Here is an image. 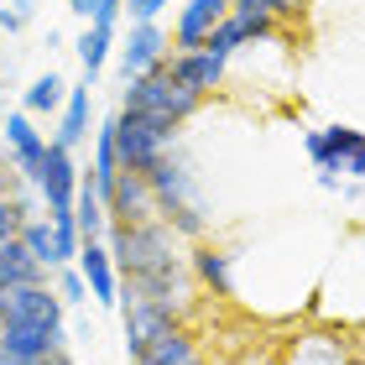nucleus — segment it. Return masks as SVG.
Wrapping results in <instances>:
<instances>
[{
    "instance_id": "obj_1",
    "label": "nucleus",
    "mask_w": 365,
    "mask_h": 365,
    "mask_svg": "<svg viewBox=\"0 0 365 365\" xmlns=\"http://www.w3.org/2000/svg\"><path fill=\"white\" fill-rule=\"evenodd\" d=\"M146 182H152V193H157L162 225H168L178 240H188V245L209 240V204H204V193H198L193 162L182 157V146H173V152L146 173Z\"/></svg>"
},
{
    "instance_id": "obj_2",
    "label": "nucleus",
    "mask_w": 365,
    "mask_h": 365,
    "mask_svg": "<svg viewBox=\"0 0 365 365\" xmlns=\"http://www.w3.org/2000/svg\"><path fill=\"white\" fill-rule=\"evenodd\" d=\"M120 110H125V115H146V120H162V125H178V130H182L198 110H204V99H198L193 89L173 84L168 63H162L157 73L130 78V84L120 89Z\"/></svg>"
},
{
    "instance_id": "obj_3",
    "label": "nucleus",
    "mask_w": 365,
    "mask_h": 365,
    "mask_svg": "<svg viewBox=\"0 0 365 365\" xmlns=\"http://www.w3.org/2000/svg\"><path fill=\"white\" fill-rule=\"evenodd\" d=\"M303 152L319 173H339L350 182H365V130L355 125H324L303 136Z\"/></svg>"
},
{
    "instance_id": "obj_4",
    "label": "nucleus",
    "mask_w": 365,
    "mask_h": 365,
    "mask_svg": "<svg viewBox=\"0 0 365 365\" xmlns=\"http://www.w3.org/2000/svg\"><path fill=\"white\" fill-rule=\"evenodd\" d=\"M115 120H120V168L125 173H152L178 146V125L146 120V115H125V110H115Z\"/></svg>"
},
{
    "instance_id": "obj_5",
    "label": "nucleus",
    "mask_w": 365,
    "mask_h": 365,
    "mask_svg": "<svg viewBox=\"0 0 365 365\" xmlns=\"http://www.w3.org/2000/svg\"><path fill=\"white\" fill-rule=\"evenodd\" d=\"M168 58H173V37L157 21H146V26H130L125 42L115 47V73H120V84H130V78L157 73Z\"/></svg>"
},
{
    "instance_id": "obj_6",
    "label": "nucleus",
    "mask_w": 365,
    "mask_h": 365,
    "mask_svg": "<svg viewBox=\"0 0 365 365\" xmlns=\"http://www.w3.org/2000/svg\"><path fill=\"white\" fill-rule=\"evenodd\" d=\"M31 188L42 193V204H47V214H63V209H73L78 204V188H84V168L73 162V152L68 146H47V157H42V168H37V178H31Z\"/></svg>"
},
{
    "instance_id": "obj_7",
    "label": "nucleus",
    "mask_w": 365,
    "mask_h": 365,
    "mask_svg": "<svg viewBox=\"0 0 365 365\" xmlns=\"http://www.w3.org/2000/svg\"><path fill=\"white\" fill-rule=\"evenodd\" d=\"M6 324H68V303L58 297L53 282L37 287H6L0 292V329Z\"/></svg>"
},
{
    "instance_id": "obj_8",
    "label": "nucleus",
    "mask_w": 365,
    "mask_h": 365,
    "mask_svg": "<svg viewBox=\"0 0 365 365\" xmlns=\"http://www.w3.org/2000/svg\"><path fill=\"white\" fill-rule=\"evenodd\" d=\"M0 146H6L11 173L21 178V182H31L53 141H47V130H37V120H31L26 110H11V115H6V125H0Z\"/></svg>"
},
{
    "instance_id": "obj_9",
    "label": "nucleus",
    "mask_w": 365,
    "mask_h": 365,
    "mask_svg": "<svg viewBox=\"0 0 365 365\" xmlns=\"http://www.w3.org/2000/svg\"><path fill=\"white\" fill-rule=\"evenodd\" d=\"M120 324H125V355L130 360L146 355L162 334H168V329H178V319H173L168 308L146 303V297H136V292H120Z\"/></svg>"
},
{
    "instance_id": "obj_10",
    "label": "nucleus",
    "mask_w": 365,
    "mask_h": 365,
    "mask_svg": "<svg viewBox=\"0 0 365 365\" xmlns=\"http://www.w3.org/2000/svg\"><path fill=\"white\" fill-rule=\"evenodd\" d=\"M282 37V21H272V16H256V11H230L225 21H220V31L209 37V53L214 58H235V53H245V47H256V42H277Z\"/></svg>"
},
{
    "instance_id": "obj_11",
    "label": "nucleus",
    "mask_w": 365,
    "mask_h": 365,
    "mask_svg": "<svg viewBox=\"0 0 365 365\" xmlns=\"http://www.w3.org/2000/svg\"><path fill=\"white\" fill-rule=\"evenodd\" d=\"M230 6H235V0H182L178 26H173V53H198V47H209V37L220 31Z\"/></svg>"
},
{
    "instance_id": "obj_12",
    "label": "nucleus",
    "mask_w": 365,
    "mask_h": 365,
    "mask_svg": "<svg viewBox=\"0 0 365 365\" xmlns=\"http://www.w3.org/2000/svg\"><path fill=\"white\" fill-rule=\"evenodd\" d=\"M110 225H157V193L152 182H146V173H120L110 188Z\"/></svg>"
},
{
    "instance_id": "obj_13",
    "label": "nucleus",
    "mask_w": 365,
    "mask_h": 365,
    "mask_svg": "<svg viewBox=\"0 0 365 365\" xmlns=\"http://www.w3.org/2000/svg\"><path fill=\"white\" fill-rule=\"evenodd\" d=\"M0 350L47 365L53 355L68 350V324H6L0 329Z\"/></svg>"
},
{
    "instance_id": "obj_14",
    "label": "nucleus",
    "mask_w": 365,
    "mask_h": 365,
    "mask_svg": "<svg viewBox=\"0 0 365 365\" xmlns=\"http://www.w3.org/2000/svg\"><path fill=\"white\" fill-rule=\"evenodd\" d=\"M73 267L84 272L89 297H94L99 308H120V267H115V256H110V245H105V240H89L84 251H78Z\"/></svg>"
},
{
    "instance_id": "obj_15",
    "label": "nucleus",
    "mask_w": 365,
    "mask_h": 365,
    "mask_svg": "<svg viewBox=\"0 0 365 365\" xmlns=\"http://www.w3.org/2000/svg\"><path fill=\"white\" fill-rule=\"evenodd\" d=\"M188 272H193V282H198L204 292H214V297H235V256H230L225 245L198 240L193 251H188Z\"/></svg>"
},
{
    "instance_id": "obj_16",
    "label": "nucleus",
    "mask_w": 365,
    "mask_h": 365,
    "mask_svg": "<svg viewBox=\"0 0 365 365\" xmlns=\"http://www.w3.org/2000/svg\"><path fill=\"white\" fill-rule=\"evenodd\" d=\"M225 68H230V63H225V58H214L209 47H198V53H173V58H168V73H173V84L193 89L198 99H209L214 89L225 84Z\"/></svg>"
},
{
    "instance_id": "obj_17",
    "label": "nucleus",
    "mask_w": 365,
    "mask_h": 365,
    "mask_svg": "<svg viewBox=\"0 0 365 365\" xmlns=\"http://www.w3.org/2000/svg\"><path fill=\"white\" fill-rule=\"evenodd\" d=\"M125 168H120V120H115V110L99 120V130H94V162H89V182L99 188V198H110V188H115V178H120Z\"/></svg>"
},
{
    "instance_id": "obj_18",
    "label": "nucleus",
    "mask_w": 365,
    "mask_h": 365,
    "mask_svg": "<svg viewBox=\"0 0 365 365\" xmlns=\"http://www.w3.org/2000/svg\"><path fill=\"white\" fill-rule=\"evenodd\" d=\"M21 245L31 251V261H37L42 272H63V267H68L63 240H58V230H53V220H47V214H37V220L21 225Z\"/></svg>"
},
{
    "instance_id": "obj_19",
    "label": "nucleus",
    "mask_w": 365,
    "mask_h": 365,
    "mask_svg": "<svg viewBox=\"0 0 365 365\" xmlns=\"http://www.w3.org/2000/svg\"><path fill=\"white\" fill-rule=\"evenodd\" d=\"M198 355H204V350H198L193 329H188V324H178V329H168V334H162V339L152 344V350L136 355L130 365H193Z\"/></svg>"
},
{
    "instance_id": "obj_20",
    "label": "nucleus",
    "mask_w": 365,
    "mask_h": 365,
    "mask_svg": "<svg viewBox=\"0 0 365 365\" xmlns=\"http://www.w3.org/2000/svg\"><path fill=\"white\" fill-rule=\"evenodd\" d=\"M37 282H53V272H42L21 240L0 245V292H6V287H37Z\"/></svg>"
},
{
    "instance_id": "obj_21",
    "label": "nucleus",
    "mask_w": 365,
    "mask_h": 365,
    "mask_svg": "<svg viewBox=\"0 0 365 365\" xmlns=\"http://www.w3.org/2000/svg\"><path fill=\"white\" fill-rule=\"evenodd\" d=\"M89 94H94V84H73L68 89V105H63V115H58V146H84L89 141Z\"/></svg>"
},
{
    "instance_id": "obj_22",
    "label": "nucleus",
    "mask_w": 365,
    "mask_h": 365,
    "mask_svg": "<svg viewBox=\"0 0 365 365\" xmlns=\"http://www.w3.org/2000/svg\"><path fill=\"white\" fill-rule=\"evenodd\" d=\"M73 53H78V68H84V84H94V78L105 73V63L115 58V31L110 26H84L78 42H73Z\"/></svg>"
},
{
    "instance_id": "obj_23",
    "label": "nucleus",
    "mask_w": 365,
    "mask_h": 365,
    "mask_svg": "<svg viewBox=\"0 0 365 365\" xmlns=\"http://www.w3.org/2000/svg\"><path fill=\"white\" fill-rule=\"evenodd\" d=\"M63 105H68V84L47 68V73H37L26 84V94H21V110L31 115V120H42V115H63Z\"/></svg>"
},
{
    "instance_id": "obj_24",
    "label": "nucleus",
    "mask_w": 365,
    "mask_h": 365,
    "mask_svg": "<svg viewBox=\"0 0 365 365\" xmlns=\"http://www.w3.org/2000/svg\"><path fill=\"white\" fill-rule=\"evenodd\" d=\"M73 220H78V235H84V245H89V240H105V235H110V204L99 198V188H94L89 178H84V188H78Z\"/></svg>"
},
{
    "instance_id": "obj_25",
    "label": "nucleus",
    "mask_w": 365,
    "mask_h": 365,
    "mask_svg": "<svg viewBox=\"0 0 365 365\" xmlns=\"http://www.w3.org/2000/svg\"><path fill=\"white\" fill-rule=\"evenodd\" d=\"M287 360H292V365H350L344 339H334V334H308V339H297Z\"/></svg>"
},
{
    "instance_id": "obj_26",
    "label": "nucleus",
    "mask_w": 365,
    "mask_h": 365,
    "mask_svg": "<svg viewBox=\"0 0 365 365\" xmlns=\"http://www.w3.org/2000/svg\"><path fill=\"white\" fill-rule=\"evenodd\" d=\"M68 11L78 16L84 26H120V16H125V0H68Z\"/></svg>"
},
{
    "instance_id": "obj_27",
    "label": "nucleus",
    "mask_w": 365,
    "mask_h": 365,
    "mask_svg": "<svg viewBox=\"0 0 365 365\" xmlns=\"http://www.w3.org/2000/svg\"><path fill=\"white\" fill-rule=\"evenodd\" d=\"M230 11H256V16H272V21H297L308 11V0H235Z\"/></svg>"
},
{
    "instance_id": "obj_28",
    "label": "nucleus",
    "mask_w": 365,
    "mask_h": 365,
    "mask_svg": "<svg viewBox=\"0 0 365 365\" xmlns=\"http://www.w3.org/2000/svg\"><path fill=\"white\" fill-rule=\"evenodd\" d=\"M53 287H58V297H63L68 308H84V303H89V282H84V272H78V267L53 272Z\"/></svg>"
},
{
    "instance_id": "obj_29",
    "label": "nucleus",
    "mask_w": 365,
    "mask_h": 365,
    "mask_svg": "<svg viewBox=\"0 0 365 365\" xmlns=\"http://www.w3.org/2000/svg\"><path fill=\"white\" fill-rule=\"evenodd\" d=\"M168 6H178V0H125V16H130V26H146V21H157Z\"/></svg>"
},
{
    "instance_id": "obj_30",
    "label": "nucleus",
    "mask_w": 365,
    "mask_h": 365,
    "mask_svg": "<svg viewBox=\"0 0 365 365\" xmlns=\"http://www.w3.org/2000/svg\"><path fill=\"white\" fill-rule=\"evenodd\" d=\"M26 26V16L11 6V0H0V31H6V37H16V31Z\"/></svg>"
},
{
    "instance_id": "obj_31",
    "label": "nucleus",
    "mask_w": 365,
    "mask_h": 365,
    "mask_svg": "<svg viewBox=\"0 0 365 365\" xmlns=\"http://www.w3.org/2000/svg\"><path fill=\"white\" fill-rule=\"evenodd\" d=\"M0 365H42V360H21V355H11V350H0Z\"/></svg>"
},
{
    "instance_id": "obj_32",
    "label": "nucleus",
    "mask_w": 365,
    "mask_h": 365,
    "mask_svg": "<svg viewBox=\"0 0 365 365\" xmlns=\"http://www.w3.org/2000/svg\"><path fill=\"white\" fill-rule=\"evenodd\" d=\"M11 6H16V11H21L26 21H31V11H37V0H11Z\"/></svg>"
},
{
    "instance_id": "obj_33",
    "label": "nucleus",
    "mask_w": 365,
    "mask_h": 365,
    "mask_svg": "<svg viewBox=\"0 0 365 365\" xmlns=\"http://www.w3.org/2000/svg\"><path fill=\"white\" fill-rule=\"evenodd\" d=\"M47 365H73V355H68V350H63V355H53V360H47Z\"/></svg>"
},
{
    "instance_id": "obj_34",
    "label": "nucleus",
    "mask_w": 365,
    "mask_h": 365,
    "mask_svg": "<svg viewBox=\"0 0 365 365\" xmlns=\"http://www.w3.org/2000/svg\"><path fill=\"white\" fill-rule=\"evenodd\" d=\"M350 365H365V355H350Z\"/></svg>"
},
{
    "instance_id": "obj_35",
    "label": "nucleus",
    "mask_w": 365,
    "mask_h": 365,
    "mask_svg": "<svg viewBox=\"0 0 365 365\" xmlns=\"http://www.w3.org/2000/svg\"><path fill=\"white\" fill-rule=\"evenodd\" d=\"M6 115H11V110H0V125H6Z\"/></svg>"
},
{
    "instance_id": "obj_36",
    "label": "nucleus",
    "mask_w": 365,
    "mask_h": 365,
    "mask_svg": "<svg viewBox=\"0 0 365 365\" xmlns=\"http://www.w3.org/2000/svg\"><path fill=\"white\" fill-rule=\"evenodd\" d=\"M355 235H360V240H365V225H360V230H355Z\"/></svg>"
},
{
    "instance_id": "obj_37",
    "label": "nucleus",
    "mask_w": 365,
    "mask_h": 365,
    "mask_svg": "<svg viewBox=\"0 0 365 365\" xmlns=\"http://www.w3.org/2000/svg\"><path fill=\"white\" fill-rule=\"evenodd\" d=\"M193 365H209V360H204V355H198V360H193Z\"/></svg>"
}]
</instances>
